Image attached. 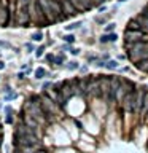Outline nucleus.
I'll return each mask as SVG.
<instances>
[{"label":"nucleus","mask_w":148,"mask_h":153,"mask_svg":"<svg viewBox=\"0 0 148 153\" xmlns=\"http://www.w3.org/2000/svg\"><path fill=\"white\" fill-rule=\"evenodd\" d=\"M129 59L134 62L142 61V59H148V46H146L145 40H140L129 48Z\"/></svg>","instance_id":"obj_1"},{"label":"nucleus","mask_w":148,"mask_h":153,"mask_svg":"<svg viewBox=\"0 0 148 153\" xmlns=\"http://www.w3.org/2000/svg\"><path fill=\"white\" fill-rule=\"evenodd\" d=\"M137 97H139V92L135 89L134 91H129L128 94L124 96L123 105H124V108L128 110L129 113H135L137 112Z\"/></svg>","instance_id":"obj_2"},{"label":"nucleus","mask_w":148,"mask_h":153,"mask_svg":"<svg viewBox=\"0 0 148 153\" xmlns=\"http://www.w3.org/2000/svg\"><path fill=\"white\" fill-rule=\"evenodd\" d=\"M123 85V78H119V76H112V81H110V89H108V94H107V99L110 102L116 101V92L118 89L121 88Z\"/></svg>","instance_id":"obj_3"},{"label":"nucleus","mask_w":148,"mask_h":153,"mask_svg":"<svg viewBox=\"0 0 148 153\" xmlns=\"http://www.w3.org/2000/svg\"><path fill=\"white\" fill-rule=\"evenodd\" d=\"M11 19V11L7 5L0 3V27H8V23Z\"/></svg>","instance_id":"obj_4"},{"label":"nucleus","mask_w":148,"mask_h":153,"mask_svg":"<svg viewBox=\"0 0 148 153\" xmlns=\"http://www.w3.org/2000/svg\"><path fill=\"white\" fill-rule=\"evenodd\" d=\"M116 40H118V35H116V34H112V32H110V34H105V35H102V37L99 38L100 43H108V42L113 43V42H116Z\"/></svg>","instance_id":"obj_5"},{"label":"nucleus","mask_w":148,"mask_h":153,"mask_svg":"<svg viewBox=\"0 0 148 153\" xmlns=\"http://www.w3.org/2000/svg\"><path fill=\"white\" fill-rule=\"evenodd\" d=\"M128 30H134V32H142V26L137 19H131L128 23Z\"/></svg>","instance_id":"obj_6"},{"label":"nucleus","mask_w":148,"mask_h":153,"mask_svg":"<svg viewBox=\"0 0 148 153\" xmlns=\"http://www.w3.org/2000/svg\"><path fill=\"white\" fill-rule=\"evenodd\" d=\"M34 73H35V80H43L45 76H50V73H48L43 67H38Z\"/></svg>","instance_id":"obj_7"},{"label":"nucleus","mask_w":148,"mask_h":153,"mask_svg":"<svg viewBox=\"0 0 148 153\" xmlns=\"http://www.w3.org/2000/svg\"><path fill=\"white\" fill-rule=\"evenodd\" d=\"M16 97H18V92H16V91H13V88H11V89L5 91V96H3V101L10 102V101H14Z\"/></svg>","instance_id":"obj_8"},{"label":"nucleus","mask_w":148,"mask_h":153,"mask_svg":"<svg viewBox=\"0 0 148 153\" xmlns=\"http://www.w3.org/2000/svg\"><path fill=\"white\" fill-rule=\"evenodd\" d=\"M135 67L142 72H148V59H142V61H137L135 62Z\"/></svg>","instance_id":"obj_9"},{"label":"nucleus","mask_w":148,"mask_h":153,"mask_svg":"<svg viewBox=\"0 0 148 153\" xmlns=\"http://www.w3.org/2000/svg\"><path fill=\"white\" fill-rule=\"evenodd\" d=\"M43 38H45L43 32H41V30H37V32H34V34H32L30 40H32V42H41V40H43Z\"/></svg>","instance_id":"obj_10"},{"label":"nucleus","mask_w":148,"mask_h":153,"mask_svg":"<svg viewBox=\"0 0 148 153\" xmlns=\"http://www.w3.org/2000/svg\"><path fill=\"white\" fill-rule=\"evenodd\" d=\"M43 53H45V45H40L38 48H35V57H37V59H38V57H41V56H43Z\"/></svg>","instance_id":"obj_11"},{"label":"nucleus","mask_w":148,"mask_h":153,"mask_svg":"<svg viewBox=\"0 0 148 153\" xmlns=\"http://www.w3.org/2000/svg\"><path fill=\"white\" fill-rule=\"evenodd\" d=\"M24 50H26V53H35V45L32 42H27V43H24Z\"/></svg>","instance_id":"obj_12"},{"label":"nucleus","mask_w":148,"mask_h":153,"mask_svg":"<svg viewBox=\"0 0 148 153\" xmlns=\"http://www.w3.org/2000/svg\"><path fill=\"white\" fill-rule=\"evenodd\" d=\"M105 69L115 70V69H118V62L116 61H107V62H105Z\"/></svg>","instance_id":"obj_13"},{"label":"nucleus","mask_w":148,"mask_h":153,"mask_svg":"<svg viewBox=\"0 0 148 153\" xmlns=\"http://www.w3.org/2000/svg\"><path fill=\"white\" fill-rule=\"evenodd\" d=\"M64 61H65V56H64V54H59V56H56L54 64H56V65H62V64H64Z\"/></svg>","instance_id":"obj_14"},{"label":"nucleus","mask_w":148,"mask_h":153,"mask_svg":"<svg viewBox=\"0 0 148 153\" xmlns=\"http://www.w3.org/2000/svg\"><path fill=\"white\" fill-rule=\"evenodd\" d=\"M69 70H76V69H80V65H78V62L76 61H70V62H67V65H65Z\"/></svg>","instance_id":"obj_15"},{"label":"nucleus","mask_w":148,"mask_h":153,"mask_svg":"<svg viewBox=\"0 0 148 153\" xmlns=\"http://www.w3.org/2000/svg\"><path fill=\"white\" fill-rule=\"evenodd\" d=\"M62 40H64L65 43H73V42H75V35L67 34V35H64V37H62Z\"/></svg>","instance_id":"obj_16"},{"label":"nucleus","mask_w":148,"mask_h":153,"mask_svg":"<svg viewBox=\"0 0 148 153\" xmlns=\"http://www.w3.org/2000/svg\"><path fill=\"white\" fill-rule=\"evenodd\" d=\"M80 26H81V23L76 21V23H72L70 26H65V30H75V29H78Z\"/></svg>","instance_id":"obj_17"},{"label":"nucleus","mask_w":148,"mask_h":153,"mask_svg":"<svg viewBox=\"0 0 148 153\" xmlns=\"http://www.w3.org/2000/svg\"><path fill=\"white\" fill-rule=\"evenodd\" d=\"M5 123H7V124H13V123H14V117H13L11 113H7V115H5Z\"/></svg>","instance_id":"obj_18"},{"label":"nucleus","mask_w":148,"mask_h":153,"mask_svg":"<svg viewBox=\"0 0 148 153\" xmlns=\"http://www.w3.org/2000/svg\"><path fill=\"white\" fill-rule=\"evenodd\" d=\"M0 48H5V50H11L13 45L10 42H5V40H0Z\"/></svg>","instance_id":"obj_19"},{"label":"nucleus","mask_w":148,"mask_h":153,"mask_svg":"<svg viewBox=\"0 0 148 153\" xmlns=\"http://www.w3.org/2000/svg\"><path fill=\"white\" fill-rule=\"evenodd\" d=\"M54 59H56L54 54H46V61H48L50 64H54Z\"/></svg>","instance_id":"obj_20"},{"label":"nucleus","mask_w":148,"mask_h":153,"mask_svg":"<svg viewBox=\"0 0 148 153\" xmlns=\"http://www.w3.org/2000/svg\"><path fill=\"white\" fill-rule=\"evenodd\" d=\"M115 26H116V24H113V23H112V24H107V26H105V32H107V34L112 32V30L115 29Z\"/></svg>","instance_id":"obj_21"},{"label":"nucleus","mask_w":148,"mask_h":153,"mask_svg":"<svg viewBox=\"0 0 148 153\" xmlns=\"http://www.w3.org/2000/svg\"><path fill=\"white\" fill-rule=\"evenodd\" d=\"M26 76H27V75H26V72H23V70H21V72L18 73V78H19V80H24Z\"/></svg>","instance_id":"obj_22"},{"label":"nucleus","mask_w":148,"mask_h":153,"mask_svg":"<svg viewBox=\"0 0 148 153\" xmlns=\"http://www.w3.org/2000/svg\"><path fill=\"white\" fill-rule=\"evenodd\" d=\"M96 67H105V61H96Z\"/></svg>","instance_id":"obj_23"},{"label":"nucleus","mask_w":148,"mask_h":153,"mask_svg":"<svg viewBox=\"0 0 148 153\" xmlns=\"http://www.w3.org/2000/svg\"><path fill=\"white\" fill-rule=\"evenodd\" d=\"M96 23H99V24H103V23H105V18H100V16H99V18H96Z\"/></svg>","instance_id":"obj_24"},{"label":"nucleus","mask_w":148,"mask_h":153,"mask_svg":"<svg viewBox=\"0 0 148 153\" xmlns=\"http://www.w3.org/2000/svg\"><path fill=\"white\" fill-rule=\"evenodd\" d=\"M70 53H72L73 56H76V54H80V50H76V48H72V50H70Z\"/></svg>","instance_id":"obj_25"},{"label":"nucleus","mask_w":148,"mask_h":153,"mask_svg":"<svg viewBox=\"0 0 148 153\" xmlns=\"http://www.w3.org/2000/svg\"><path fill=\"white\" fill-rule=\"evenodd\" d=\"M7 67V64H5V61H2V59H0V70H3Z\"/></svg>","instance_id":"obj_26"},{"label":"nucleus","mask_w":148,"mask_h":153,"mask_svg":"<svg viewBox=\"0 0 148 153\" xmlns=\"http://www.w3.org/2000/svg\"><path fill=\"white\" fill-rule=\"evenodd\" d=\"M80 72H81V73H86V72H88V67H86V65H83V67H80Z\"/></svg>","instance_id":"obj_27"},{"label":"nucleus","mask_w":148,"mask_h":153,"mask_svg":"<svg viewBox=\"0 0 148 153\" xmlns=\"http://www.w3.org/2000/svg\"><path fill=\"white\" fill-rule=\"evenodd\" d=\"M3 101H0V108H3V104H2Z\"/></svg>","instance_id":"obj_28"},{"label":"nucleus","mask_w":148,"mask_h":153,"mask_svg":"<svg viewBox=\"0 0 148 153\" xmlns=\"http://www.w3.org/2000/svg\"><path fill=\"white\" fill-rule=\"evenodd\" d=\"M119 2H128V0H119Z\"/></svg>","instance_id":"obj_29"}]
</instances>
